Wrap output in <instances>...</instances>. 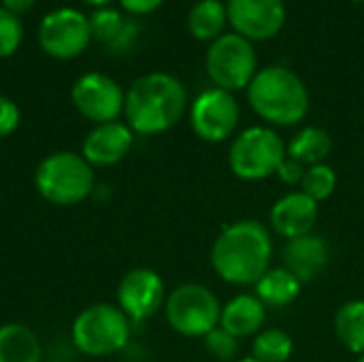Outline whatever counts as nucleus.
<instances>
[{
	"mask_svg": "<svg viewBox=\"0 0 364 362\" xmlns=\"http://www.w3.org/2000/svg\"><path fill=\"white\" fill-rule=\"evenodd\" d=\"M241 109L237 98L220 87L200 92L190 107V126L207 143H224L239 126Z\"/></svg>",
	"mask_w": 364,
	"mask_h": 362,
	"instance_id": "9b49d317",
	"label": "nucleus"
},
{
	"mask_svg": "<svg viewBox=\"0 0 364 362\" xmlns=\"http://www.w3.org/2000/svg\"><path fill=\"white\" fill-rule=\"evenodd\" d=\"M318 215H320L318 203L299 190L275 201V205L271 207L269 220H271L273 230L282 235L286 241H290V239L314 233Z\"/></svg>",
	"mask_w": 364,
	"mask_h": 362,
	"instance_id": "2eb2a0df",
	"label": "nucleus"
},
{
	"mask_svg": "<svg viewBox=\"0 0 364 362\" xmlns=\"http://www.w3.org/2000/svg\"><path fill=\"white\" fill-rule=\"evenodd\" d=\"M301 282L286 269H269L256 284L254 294L262 301V305L269 309H282L292 305L301 294Z\"/></svg>",
	"mask_w": 364,
	"mask_h": 362,
	"instance_id": "a211bd4d",
	"label": "nucleus"
},
{
	"mask_svg": "<svg viewBox=\"0 0 364 362\" xmlns=\"http://www.w3.org/2000/svg\"><path fill=\"white\" fill-rule=\"evenodd\" d=\"M267 320V307L256 294H237L222 305L220 326L232 333L237 339L258 335Z\"/></svg>",
	"mask_w": 364,
	"mask_h": 362,
	"instance_id": "f3484780",
	"label": "nucleus"
},
{
	"mask_svg": "<svg viewBox=\"0 0 364 362\" xmlns=\"http://www.w3.org/2000/svg\"><path fill=\"white\" fill-rule=\"evenodd\" d=\"M301 192L307 194L309 198H314L318 205L326 198L333 196L335 188H337V173L331 164L322 162V164H314L307 166L305 177L301 181Z\"/></svg>",
	"mask_w": 364,
	"mask_h": 362,
	"instance_id": "b1692460",
	"label": "nucleus"
},
{
	"mask_svg": "<svg viewBox=\"0 0 364 362\" xmlns=\"http://www.w3.org/2000/svg\"><path fill=\"white\" fill-rule=\"evenodd\" d=\"M90 32H92V38L100 41V43H107L109 47L117 41V36L122 34V30L126 28V17L113 9V6H102V9H96L90 17Z\"/></svg>",
	"mask_w": 364,
	"mask_h": 362,
	"instance_id": "393cba45",
	"label": "nucleus"
},
{
	"mask_svg": "<svg viewBox=\"0 0 364 362\" xmlns=\"http://www.w3.org/2000/svg\"><path fill=\"white\" fill-rule=\"evenodd\" d=\"M335 333L346 350L356 356L364 354V301L343 303L335 314Z\"/></svg>",
	"mask_w": 364,
	"mask_h": 362,
	"instance_id": "4be33fe9",
	"label": "nucleus"
},
{
	"mask_svg": "<svg viewBox=\"0 0 364 362\" xmlns=\"http://www.w3.org/2000/svg\"><path fill=\"white\" fill-rule=\"evenodd\" d=\"M164 0H119L122 9L128 11L130 15H147L154 13L156 9H160Z\"/></svg>",
	"mask_w": 364,
	"mask_h": 362,
	"instance_id": "c756f323",
	"label": "nucleus"
},
{
	"mask_svg": "<svg viewBox=\"0 0 364 362\" xmlns=\"http://www.w3.org/2000/svg\"><path fill=\"white\" fill-rule=\"evenodd\" d=\"M168 326L183 337H205L220 326L222 305L203 284H181L168 292L164 303Z\"/></svg>",
	"mask_w": 364,
	"mask_h": 362,
	"instance_id": "0eeeda50",
	"label": "nucleus"
},
{
	"mask_svg": "<svg viewBox=\"0 0 364 362\" xmlns=\"http://www.w3.org/2000/svg\"><path fill=\"white\" fill-rule=\"evenodd\" d=\"M203 339H205V350H207L213 358L224 362L239 361V358H237V356H239V339H237L232 333H228L226 329L215 326V329H213L209 335H205Z\"/></svg>",
	"mask_w": 364,
	"mask_h": 362,
	"instance_id": "bb28decb",
	"label": "nucleus"
},
{
	"mask_svg": "<svg viewBox=\"0 0 364 362\" xmlns=\"http://www.w3.org/2000/svg\"><path fill=\"white\" fill-rule=\"evenodd\" d=\"M21 122V111L9 96L0 94V139L13 134Z\"/></svg>",
	"mask_w": 364,
	"mask_h": 362,
	"instance_id": "cd10ccee",
	"label": "nucleus"
},
{
	"mask_svg": "<svg viewBox=\"0 0 364 362\" xmlns=\"http://www.w3.org/2000/svg\"><path fill=\"white\" fill-rule=\"evenodd\" d=\"M286 160V143L269 126H250L239 132L228 151L230 171L243 181H260L277 175Z\"/></svg>",
	"mask_w": 364,
	"mask_h": 362,
	"instance_id": "423d86ee",
	"label": "nucleus"
},
{
	"mask_svg": "<svg viewBox=\"0 0 364 362\" xmlns=\"http://www.w3.org/2000/svg\"><path fill=\"white\" fill-rule=\"evenodd\" d=\"M92 41L90 19L75 6H60L38 23V45L55 60L77 58Z\"/></svg>",
	"mask_w": 364,
	"mask_h": 362,
	"instance_id": "1a4fd4ad",
	"label": "nucleus"
},
{
	"mask_svg": "<svg viewBox=\"0 0 364 362\" xmlns=\"http://www.w3.org/2000/svg\"><path fill=\"white\" fill-rule=\"evenodd\" d=\"M235 362H260V361H256V358H252V356H250V358H239V361H235Z\"/></svg>",
	"mask_w": 364,
	"mask_h": 362,
	"instance_id": "72a5a7b5",
	"label": "nucleus"
},
{
	"mask_svg": "<svg viewBox=\"0 0 364 362\" xmlns=\"http://www.w3.org/2000/svg\"><path fill=\"white\" fill-rule=\"evenodd\" d=\"M352 2H364V0H352Z\"/></svg>",
	"mask_w": 364,
	"mask_h": 362,
	"instance_id": "c9c22d12",
	"label": "nucleus"
},
{
	"mask_svg": "<svg viewBox=\"0 0 364 362\" xmlns=\"http://www.w3.org/2000/svg\"><path fill=\"white\" fill-rule=\"evenodd\" d=\"M136 28H139V26H136L134 21H130V19H128V21H126V28L122 30V34L117 36V41L111 45V49H113V51H122V49H126V47L132 43V38L136 36Z\"/></svg>",
	"mask_w": 364,
	"mask_h": 362,
	"instance_id": "7c9ffc66",
	"label": "nucleus"
},
{
	"mask_svg": "<svg viewBox=\"0 0 364 362\" xmlns=\"http://www.w3.org/2000/svg\"><path fill=\"white\" fill-rule=\"evenodd\" d=\"M186 85L171 73H147L126 92L124 115L134 134L151 137L171 130L186 113Z\"/></svg>",
	"mask_w": 364,
	"mask_h": 362,
	"instance_id": "f03ea898",
	"label": "nucleus"
},
{
	"mask_svg": "<svg viewBox=\"0 0 364 362\" xmlns=\"http://www.w3.org/2000/svg\"><path fill=\"white\" fill-rule=\"evenodd\" d=\"M228 11L222 0H198L188 13V30L198 41L213 43L222 34H226Z\"/></svg>",
	"mask_w": 364,
	"mask_h": 362,
	"instance_id": "412c9836",
	"label": "nucleus"
},
{
	"mask_svg": "<svg viewBox=\"0 0 364 362\" xmlns=\"http://www.w3.org/2000/svg\"><path fill=\"white\" fill-rule=\"evenodd\" d=\"M333 151V137L320 126H307L299 130L286 145V156L305 164H322Z\"/></svg>",
	"mask_w": 364,
	"mask_h": 362,
	"instance_id": "aec40b11",
	"label": "nucleus"
},
{
	"mask_svg": "<svg viewBox=\"0 0 364 362\" xmlns=\"http://www.w3.org/2000/svg\"><path fill=\"white\" fill-rule=\"evenodd\" d=\"M38 194L55 207H75L94 190V166L75 151H53L34 171Z\"/></svg>",
	"mask_w": 364,
	"mask_h": 362,
	"instance_id": "20e7f679",
	"label": "nucleus"
},
{
	"mask_svg": "<svg viewBox=\"0 0 364 362\" xmlns=\"http://www.w3.org/2000/svg\"><path fill=\"white\" fill-rule=\"evenodd\" d=\"M23 41V26L17 15L0 4V60L13 55Z\"/></svg>",
	"mask_w": 364,
	"mask_h": 362,
	"instance_id": "a878e982",
	"label": "nucleus"
},
{
	"mask_svg": "<svg viewBox=\"0 0 364 362\" xmlns=\"http://www.w3.org/2000/svg\"><path fill=\"white\" fill-rule=\"evenodd\" d=\"M205 68L215 87L232 94L239 90H247L254 75L258 73V55L252 41L243 38L237 32H228L209 45Z\"/></svg>",
	"mask_w": 364,
	"mask_h": 362,
	"instance_id": "6e6552de",
	"label": "nucleus"
},
{
	"mask_svg": "<svg viewBox=\"0 0 364 362\" xmlns=\"http://www.w3.org/2000/svg\"><path fill=\"white\" fill-rule=\"evenodd\" d=\"M273 258V239L258 220H239L226 224L211 245V267L232 286H254L269 269Z\"/></svg>",
	"mask_w": 364,
	"mask_h": 362,
	"instance_id": "f257e3e1",
	"label": "nucleus"
},
{
	"mask_svg": "<svg viewBox=\"0 0 364 362\" xmlns=\"http://www.w3.org/2000/svg\"><path fill=\"white\" fill-rule=\"evenodd\" d=\"M83 2L90 4V6H94V9H102V6H109L111 0H83Z\"/></svg>",
	"mask_w": 364,
	"mask_h": 362,
	"instance_id": "473e14b6",
	"label": "nucleus"
},
{
	"mask_svg": "<svg viewBox=\"0 0 364 362\" xmlns=\"http://www.w3.org/2000/svg\"><path fill=\"white\" fill-rule=\"evenodd\" d=\"M228 23L247 41H269L286 23L284 0H228Z\"/></svg>",
	"mask_w": 364,
	"mask_h": 362,
	"instance_id": "ddd939ff",
	"label": "nucleus"
},
{
	"mask_svg": "<svg viewBox=\"0 0 364 362\" xmlns=\"http://www.w3.org/2000/svg\"><path fill=\"white\" fill-rule=\"evenodd\" d=\"M305 171H307L305 164H301V162H296V160H292V158L286 156V160L282 162V166L277 171V177L286 186H301V181L305 177Z\"/></svg>",
	"mask_w": 364,
	"mask_h": 362,
	"instance_id": "c85d7f7f",
	"label": "nucleus"
},
{
	"mask_svg": "<svg viewBox=\"0 0 364 362\" xmlns=\"http://www.w3.org/2000/svg\"><path fill=\"white\" fill-rule=\"evenodd\" d=\"M294 352L292 337L282 329H262L254 337L252 358L260 362H288Z\"/></svg>",
	"mask_w": 364,
	"mask_h": 362,
	"instance_id": "5701e85b",
	"label": "nucleus"
},
{
	"mask_svg": "<svg viewBox=\"0 0 364 362\" xmlns=\"http://www.w3.org/2000/svg\"><path fill=\"white\" fill-rule=\"evenodd\" d=\"M356 362H364V354H363V356H358V361H356Z\"/></svg>",
	"mask_w": 364,
	"mask_h": 362,
	"instance_id": "f704fd0d",
	"label": "nucleus"
},
{
	"mask_svg": "<svg viewBox=\"0 0 364 362\" xmlns=\"http://www.w3.org/2000/svg\"><path fill=\"white\" fill-rule=\"evenodd\" d=\"M2 2V6L6 9V11H11L13 15H23V13H28L34 4H36V0H0Z\"/></svg>",
	"mask_w": 364,
	"mask_h": 362,
	"instance_id": "2f4dec72",
	"label": "nucleus"
},
{
	"mask_svg": "<svg viewBox=\"0 0 364 362\" xmlns=\"http://www.w3.org/2000/svg\"><path fill=\"white\" fill-rule=\"evenodd\" d=\"M247 102L271 126H294L309 113V90L288 66H267L247 85Z\"/></svg>",
	"mask_w": 364,
	"mask_h": 362,
	"instance_id": "7ed1b4c3",
	"label": "nucleus"
},
{
	"mask_svg": "<svg viewBox=\"0 0 364 362\" xmlns=\"http://www.w3.org/2000/svg\"><path fill=\"white\" fill-rule=\"evenodd\" d=\"M0 362H41V341L36 333L19 322L2 324Z\"/></svg>",
	"mask_w": 364,
	"mask_h": 362,
	"instance_id": "6ab92c4d",
	"label": "nucleus"
},
{
	"mask_svg": "<svg viewBox=\"0 0 364 362\" xmlns=\"http://www.w3.org/2000/svg\"><path fill=\"white\" fill-rule=\"evenodd\" d=\"M134 145V132L124 122H109L94 126L81 145V156L92 166H115L119 164Z\"/></svg>",
	"mask_w": 364,
	"mask_h": 362,
	"instance_id": "4468645a",
	"label": "nucleus"
},
{
	"mask_svg": "<svg viewBox=\"0 0 364 362\" xmlns=\"http://www.w3.org/2000/svg\"><path fill=\"white\" fill-rule=\"evenodd\" d=\"M132 322L111 303L85 307L70 326L73 344L85 356H109L124 350L130 341Z\"/></svg>",
	"mask_w": 364,
	"mask_h": 362,
	"instance_id": "39448f33",
	"label": "nucleus"
},
{
	"mask_svg": "<svg viewBox=\"0 0 364 362\" xmlns=\"http://www.w3.org/2000/svg\"><path fill=\"white\" fill-rule=\"evenodd\" d=\"M166 297L162 277L147 267L128 271L117 286V307L132 324H141L164 309Z\"/></svg>",
	"mask_w": 364,
	"mask_h": 362,
	"instance_id": "f8f14e48",
	"label": "nucleus"
},
{
	"mask_svg": "<svg viewBox=\"0 0 364 362\" xmlns=\"http://www.w3.org/2000/svg\"><path fill=\"white\" fill-rule=\"evenodd\" d=\"M331 265V250L324 237L309 233L286 241L284 247V267L301 282L309 284L318 280Z\"/></svg>",
	"mask_w": 364,
	"mask_h": 362,
	"instance_id": "dca6fc26",
	"label": "nucleus"
},
{
	"mask_svg": "<svg viewBox=\"0 0 364 362\" xmlns=\"http://www.w3.org/2000/svg\"><path fill=\"white\" fill-rule=\"evenodd\" d=\"M70 100L85 119L98 126L119 119L126 105V92L113 77L92 70L75 79Z\"/></svg>",
	"mask_w": 364,
	"mask_h": 362,
	"instance_id": "9d476101",
	"label": "nucleus"
}]
</instances>
